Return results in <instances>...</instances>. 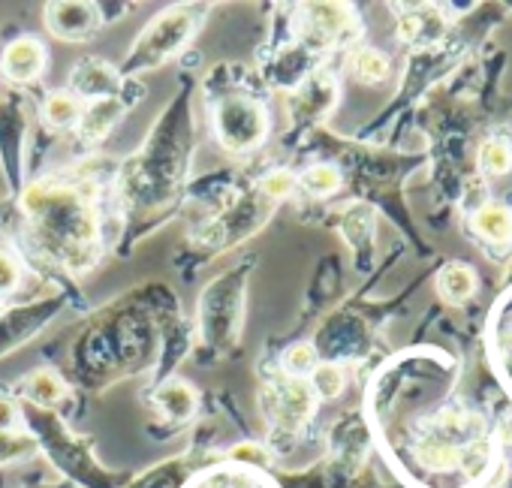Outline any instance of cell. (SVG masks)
<instances>
[{
  "label": "cell",
  "mask_w": 512,
  "mask_h": 488,
  "mask_svg": "<svg viewBox=\"0 0 512 488\" xmlns=\"http://www.w3.org/2000/svg\"><path fill=\"white\" fill-rule=\"evenodd\" d=\"M22 211L34 220L46 254L70 269H85L97 260L100 214L79 196V190L61 184H31L22 196Z\"/></svg>",
  "instance_id": "6da1fadb"
},
{
  "label": "cell",
  "mask_w": 512,
  "mask_h": 488,
  "mask_svg": "<svg viewBox=\"0 0 512 488\" xmlns=\"http://www.w3.org/2000/svg\"><path fill=\"white\" fill-rule=\"evenodd\" d=\"M202 10L196 7H175V10H166L160 13L136 40V46L130 49L127 55V64H124V73H139V70H154V67H163L169 58H175L187 43L190 37L196 34L202 16Z\"/></svg>",
  "instance_id": "7a4b0ae2"
},
{
  "label": "cell",
  "mask_w": 512,
  "mask_h": 488,
  "mask_svg": "<svg viewBox=\"0 0 512 488\" xmlns=\"http://www.w3.org/2000/svg\"><path fill=\"white\" fill-rule=\"evenodd\" d=\"M211 127L217 142L229 154H247L269 139L272 118L260 100H253L247 94H226L220 97V103H214Z\"/></svg>",
  "instance_id": "3957f363"
},
{
  "label": "cell",
  "mask_w": 512,
  "mask_h": 488,
  "mask_svg": "<svg viewBox=\"0 0 512 488\" xmlns=\"http://www.w3.org/2000/svg\"><path fill=\"white\" fill-rule=\"evenodd\" d=\"M263 416L275 425L278 434H296L317 410V395L311 392L308 380L299 377H278L263 389Z\"/></svg>",
  "instance_id": "277c9868"
},
{
  "label": "cell",
  "mask_w": 512,
  "mask_h": 488,
  "mask_svg": "<svg viewBox=\"0 0 512 488\" xmlns=\"http://www.w3.org/2000/svg\"><path fill=\"white\" fill-rule=\"evenodd\" d=\"M46 61H49V52L37 37H19L4 49V55H0V76L10 85H31L43 76Z\"/></svg>",
  "instance_id": "5b68a950"
},
{
  "label": "cell",
  "mask_w": 512,
  "mask_h": 488,
  "mask_svg": "<svg viewBox=\"0 0 512 488\" xmlns=\"http://www.w3.org/2000/svg\"><path fill=\"white\" fill-rule=\"evenodd\" d=\"M70 94L88 97V100H106L118 97V88H124V79L115 67H109L100 58H82L70 73Z\"/></svg>",
  "instance_id": "8992f818"
},
{
  "label": "cell",
  "mask_w": 512,
  "mask_h": 488,
  "mask_svg": "<svg viewBox=\"0 0 512 488\" xmlns=\"http://www.w3.org/2000/svg\"><path fill=\"white\" fill-rule=\"evenodd\" d=\"M97 16L91 4H52L46 7V28L58 40H82L94 31Z\"/></svg>",
  "instance_id": "52a82bcc"
},
{
  "label": "cell",
  "mask_w": 512,
  "mask_h": 488,
  "mask_svg": "<svg viewBox=\"0 0 512 488\" xmlns=\"http://www.w3.org/2000/svg\"><path fill=\"white\" fill-rule=\"evenodd\" d=\"M353 25V16L347 7H338V4H317V7H308V40L314 46H332L338 43L341 37H347Z\"/></svg>",
  "instance_id": "ba28073f"
},
{
  "label": "cell",
  "mask_w": 512,
  "mask_h": 488,
  "mask_svg": "<svg viewBox=\"0 0 512 488\" xmlns=\"http://www.w3.org/2000/svg\"><path fill=\"white\" fill-rule=\"evenodd\" d=\"M127 112V103L121 97H106V100H91L85 109H82V118H79V136L85 142H103L115 124L121 121V115Z\"/></svg>",
  "instance_id": "9c48e42d"
},
{
  "label": "cell",
  "mask_w": 512,
  "mask_h": 488,
  "mask_svg": "<svg viewBox=\"0 0 512 488\" xmlns=\"http://www.w3.org/2000/svg\"><path fill=\"white\" fill-rule=\"evenodd\" d=\"M443 34H446V19L431 7L404 13L398 19V37L410 46H431V43L443 40Z\"/></svg>",
  "instance_id": "30bf717a"
},
{
  "label": "cell",
  "mask_w": 512,
  "mask_h": 488,
  "mask_svg": "<svg viewBox=\"0 0 512 488\" xmlns=\"http://www.w3.org/2000/svg\"><path fill=\"white\" fill-rule=\"evenodd\" d=\"M473 232L494 244V248H503V244L512 241V208L503 202H485L476 208L473 214Z\"/></svg>",
  "instance_id": "8fae6325"
},
{
  "label": "cell",
  "mask_w": 512,
  "mask_h": 488,
  "mask_svg": "<svg viewBox=\"0 0 512 488\" xmlns=\"http://www.w3.org/2000/svg\"><path fill=\"white\" fill-rule=\"evenodd\" d=\"M154 404L160 407V413L172 422H187L193 413H196V389L184 380H166L157 395H154Z\"/></svg>",
  "instance_id": "7c38bea8"
},
{
  "label": "cell",
  "mask_w": 512,
  "mask_h": 488,
  "mask_svg": "<svg viewBox=\"0 0 512 488\" xmlns=\"http://www.w3.org/2000/svg\"><path fill=\"white\" fill-rule=\"evenodd\" d=\"M476 287H479V278H476V272H473L470 266H464V263H449V266H443L440 275H437V293H440V299L449 302V305L467 302V299L476 293Z\"/></svg>",
  "instance_id": "4fadbf2b"
},
{
  "label": "cell",
  "mask_w": 512,
  "mask_h": 488,
  "mask_svg": "<svg viewBox=\"0 0 512 488\" xmlns=\"http://www.w3.org/2000/svg\"><path fill=\"white\" fill-rule=\"evenodd\" d=\"M416 458L422 467L428 470H452L458 467V458H461V449L443 437V434H428L419 446H416Z\"/></svg>",
  "instance_id": "5bb4252c"
},
{
  "label": "cell",
  "mask_w": 512,
  "mask_h": 488,
  "mask_svg": "<svg viewBox=\"0 0 512 488\" xmlns=\"http://www.w3.org/2000/svg\"><path fill=\"white\" fill-rule=\"evenodd\" d=\"M43 118L52 130H67L76 127L82 118V103L70 91H55L43 100Z\"/></svg>",
  "instance_id": "9a60e30c"
},
{
  "label": "cell",
  "mask_w": 512,
  "mask_h": 488,
  "mask_svg": "<svg viewBox=\"0 0 512 488\" xmlns=\"http://www.w3.org/2000/svg\"><path fill=\"white\" fill-rule=\"evenodd\" d=\"M64 392H67V386H64V380L55 371H34V374H28L22 380V395L31 398L40 407L58 404L64 398Z\"/></svg>",
  "instance_id": "2e32d148"
},
{
  "label": "cell",
  "mask_w": 512,
  "mask_h": 488,
  "mask_svg": "<svg viewBox=\"0 0 512 488\" xmlns=\"http://www.w3.org/2000/svg\"><path fill=\"white\" fill-rule=\"evenodd\" d=\"M350 70H353L356 82H362V85H380V82L389 79V58L383 52L371 49V46H362V49L353 52Z\"/></svg>",
  "instance_id": "e0dca14e"
},
{
  "label": "cell",
  "mask_w": 512,
  "mask_h": 488,
  "mask_svg": "<svg viewBox=\"0 0 512 488\" xmlns=\"http://www.w3.org/2000/svg\"><path fill=\"white\" fill-rule=\"evenodd\" d=\"M299 184H302L305 193L323 199V196L338 193L341 184H344V178H341V169H338V166H332V163H314V166H308V169L302 172Z\"/></svg>",
  "instance_id": "ac0fdd59"
},
{
  "label": "cell",
  "mask_w": 512,
  "mask_h": 488,
  "mask_svg": "<svg viewBox=\"0 0 512 488\" xmlns=\"http://www.w3.org/2000/svg\"><path fill=\"white\" fill-rule=\"evenodd\" d=\"M479 169L500 178L512 169V142L506 136H491L479 145Z\"/></svg>",
  "instance_id": "d6986e66"
},
{
  "label": "cell",
  "mask_w": 512,
  "mask_h": 488,
  "mask_svg": "<svg viewBox=\"0 0 512 488\" xmlns=\"http://www.w3.org/2000/svg\"><path fill=\"white\" fill-rule=\"evenodd\" d=\"M308 386H311V392H314L317 398L332 401V398H338V395L344 392L347 377H344V371H341L338 365H317V368L311 371V377H308Z\"/></svg>",
  "instance_id": "ffe728a7"
},
{
  "label": "cell",
  "mask_w": 512,
  "mask_h": 488,
  "mask_svg": "<svg viewBox=\"0 0 512 488\" xmlns=\"http://www.w3.org/2000/svg\"><path fill=\"white\" fill-rule=\"evenodd\" d=\"M281 365H284V374H287V377L308 380L311 371L320 365V362H317V347H314V344H293V347L281 356Z\"/></svg>",
  "instance_id": "44dd1931"
},
{
  "label": "cell",
  "mask_w": 512,
  "mask_h": 488,
  "mask_svg": "<svg viewBox=\"0 0 512 488\" xmlns=\"http://www.w3.org/2000/svg\"><path fill=\"white\" fill-rule=\"evenodd\" d=\"M296 184H299V178L290 169H269L260 181V196L272 205V202L287 199L296 190Z\"/></svg>",
  "instance_id": "7402d4cb"
},
{
  "label": "cell",
  "mask_w": 512,
  "mask_h": 488,
  "mask_svg": "<svg viewBox=\"0 0 512 488\" xmlns=\"http://www.w3.org/2000/svg\"><path fill=\"white\" fill-rule=\"evenodd\" d=\"M458 467L467 473V476H482L488 467H491V449L485 443H470L467 449H461V458H458Z\"/></svg>",
  "instance_id": "603a6c76"
},
{
  "label": "cell",
  "mask_w": 512,
  "mask_h": 488,
  "mask_svg": "<svg viewBox=\"0 0 512 488\" xmlns=\"http://www.w3.org/2000/svg\"><path fill=\"white\" fill-rule=\"evenodd\" d=\"M19 284H22V266H19V260L10 251L0 248V299L16 293Z\"/></svg>",
  "instance_id": "cb8c5ba5"
},
{
  "label": "cell",
  "mask_w": 512,
  "mask_h": 488,
  "mask_svg": "<svg viewBox=\"0 0 512 488\" xmlns=\"http://www.w3.org/2000/svg\"><path fill=\"white\" fill-rule=\"evenodd\" d=\"M28 452H31V440L28 437L13 434V431H0V464L13 461V458H22Z\"/></svg>",
  "instance_id": "d4e9b609"
},
{
  "label": "cell",
  "mask_w": 512,
  "mask_h": 488,
  "mask_svg": "<svg viewBox=\"0 0 512 488\" xmlns=\"http://www.w3.org/2000/svg\"><path fill=\"white\" fill-rule=\"evenodd\" d=\"M232 458H235V461H250V464H266L269 452H266L263 446H256V443H238V446L232 449Z\"/></svg>",
  "instance_id": "484cf974"
},
{
  "label": "cell",
  "mask_w": 512,
  "mask_h": 488,
  "mask_svg": "<svg viewBox=\"0 0 512 488\" xmlns=\"http://www.w3.org/2000/svg\"><path fill=\"white\" fill-rule=\"evenodd\" d=\"M16 422H19V407H16V401L7 398V395H0V431H13Z\"/></svg>",
  "instance_id": "4316f807"
},
{
  "label": "cell",
  "mask_w": 512,
  "mask_h": 488,
  "mask_svg": "<svg viewBox=\"0 0 512 488\" xmlns=\"http://www.w3.org/2000/svg\"><path fill=\"white\" fill-rule=\"evenodd\" d=\"M500 437H503V443H512V416H506V419H503V425H500Z\"/></svg>",
  "instance_id": "83f0119b"
}]
</instances>
